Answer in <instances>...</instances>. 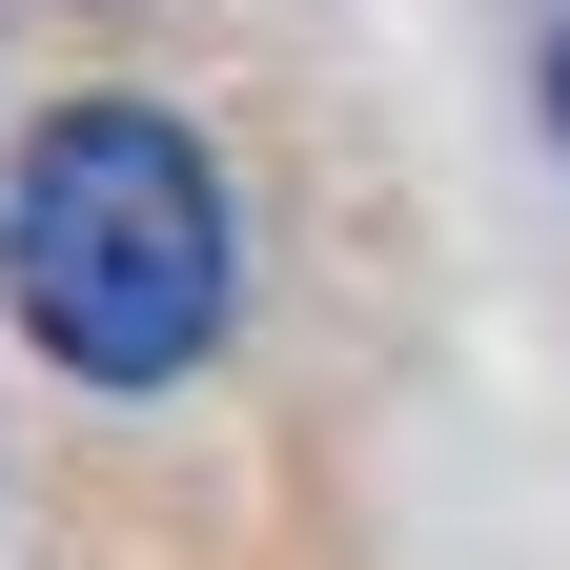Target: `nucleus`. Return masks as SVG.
I'll list each match as a JSON object with an SVG mask.
<instances>
[{
  "mask_svg": "<svg viewBox=\"0 0 570 570\" xmlns=\"http://www.w3.org/2000/svg\"><path fill=\"white\" fill-rule=\"evenodd\" d=\"M225 285H245V225H225V164L204 122L164 102H41L21 164H0V306L61 387H184L225 346Z\"/></svg>",
  "mask_w": 570,
  "mask_h": 570,
  "instance_id": "obj_1",
  "label": "nucleus"
},
{
  "mask_svg": "<svg viewBox=\"0 0 570 570\" xmlns=\"http://www.w3.org/2000/svg\"><path fill=\"white\" fill-rule=\"evenodd\" d=\"M550 142H570V21H550Z\"/></svg>",
  "mask_w": 570,
  "mask_h": 570,
  "instance_id": "obj_2",
  "label": "nucleus"
}]
</instances>
